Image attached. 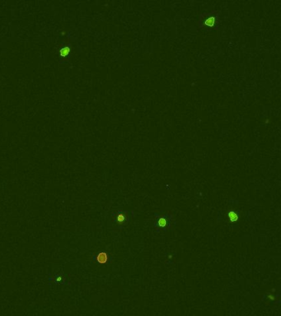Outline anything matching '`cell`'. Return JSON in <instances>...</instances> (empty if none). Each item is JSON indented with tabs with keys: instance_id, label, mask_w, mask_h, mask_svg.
Masks as SVG:
<instances>
[{
	"instance_id": "1",
	"label": "cell",
	"mask_w": 281,
	"mask_h": 316,
	"mask_svg": "<svg viewBox=\"0 0 281 316\" xmlns=\"http://www.w3.org/2000/svg\"><path fill=\"white\" fill-rule=\"evenodd\" d=\"M107 260V255L105 253H101L97 257V261L100 263H105Z\"/></svg>"
},
{
	"instance_id": "2",
	"label": "cell",
	"mask_w": 281,
	"mask_h": 316,
	"mask_svg": "<svg viewBox=\"0 0 281 316\" xmlns=\"http://www.w3.org/2000/svg\"><path fill=\"white\" fill-rule=\"evenodd\" d=\"M69 51H70L69 47H68V46H65V47H64V48L60 49L59 53H60L61 56H66V55H68V54L69 53Z\"/></svg>"
},
{
	"instance_id": "3",
	"label": "cell",
	"mask_w": 281,
	"mask_h": 316,
	"mask_svg": "<svg viewBox=\"0 0 281 316\" xmlns=\"http://www.w3.org/2000/svg\"><path fill=\"white\" fill-rule=\"evenodd\" d=\"M228 216H229V218L232 222H235L237 220V215L234 212H229L228 213Z\"/></svg>"
},
{
	"instance_id": "4",
	"label": "cell",
	"mask_w": 281,
	"mask_h": 316,
	"mask_svg": "<svg viewBox=\"0 0 281 316\" xmlns=\"http://www.w3.org/2000/svg\"><path fill=\"white\" fill-rule=\"evenodd\" d=\"M205 23H206V25H209V26H210V27H212L214 23V18H209V19H207V20H206V22H205Z\"/></svg>"
},
{
	"instance_id": "5",
	"label": "cell",
	"mask_w": 281,
	"mask_h": 316,
	"mask_svg": "<svg viewBox=\"0 0 281 316\" xmlns=\"http://www.w3.org/2000/svg\"><path fill=\"white\" fill-rule=\"evenodd\" d=\"M158 224H159L160 227H165L166 224H167V222H166V220L164 218H161L159 219V221H158Z\"/></svg>"
},
{
	"instance_id": "6",
	"label": "cell",
	"mask_w": 281,
	"mask_h": 316,
	"mask_svg": "<svg viewBox=\"0 0 281 316\" xmlns=\"http://www.w3.org/2000/svg\"><path fill=\"white\" fill-rule=\"evenodd\" d=\"M117 220H118L119 222H123V221L125 220V217H124L123 215H120V216H118Z\"/></svg>"
}]
</instances>
